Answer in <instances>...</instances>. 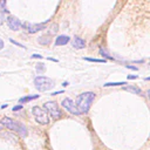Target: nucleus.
I'll return each mask as SVG.
<instances>
[{"label": "nucleus", "mask_w": 150, "mask_h": 150, "mask_svg": "<svg viewBox=\"0 0 150 150\" xmlns=\"http://www.w3.org/2000/svg\"><path fill=\"white\" fill-rule=\"evenodd\" d=\"M127 84V82H108L104 83V87H116V86H123Z\"/></svg>", "instance_id": "2eb2a0df"}, {"label": "nucleus", "mask_w": 150, "mask_h": 150, "mask_svg": "<svg viewBox=\"0 0 150 150\" xmlns=\"http://www.w3.org/2000/svg\"><path fill=\"white\" fill-rule=\"evenodd\" d=\"M123 89L127 90V91H130V93H132V94H137V95H139V94L142 93L141 89H139L138 87H136V86H127V87H124Z\"/></svg>", "instance_id": "f8f14e48"}, {"label": "nucleus", "mask_w": 150, "mask_h": 150, "mask_svg": "<svg viewBox=\"0 0 150 150\" xmlns=\"http://www.w3.org/2000/svg\"><path fill=\"white\" fill-rule=\"evenodd\" d=\"M70 41V38L67 35H59L55 39V46H64Z\"/></svg>", "instance_id": "9d476101"}, {"label": "nucleus", "mask_w": 150, "mask_h": 150, "mask_svg": "<svg viewBox=\"0 0 150 150\" xmlns=\"http://www.w3.org/2000/svg\"><path fill=\"white\" fill-rule=\"evenodd\" d=\"M0 123H1V125L6 127L7 129L18 132V134H19L20 136H22V137H26V136H27V128H26L22 123L16 122V121H14L13 118H11V117H8V116L2 117V118L0 120Z\"/></svg>", "instance_id": "f03ea898"}, {"label": "nucleus", "mask_w": 150, "mask_h": 150, "mask_svg": "<svg viewBox=\"0 0 150 150\" xmlns=\"http://www.w3.org/2000/svg\"><path fill=\"white\" fill-rule=\"evenodd\" d=\"M9 41H11L12 43H14V45H16V46H19V47H22V48H26V47H25L23 45H21V43H19L18 41H15V40H13V39H11Z\"/></svg>", "instance_id": "6ab92c4d"}, {"label": "nucleus", "mask_w": 150, "mask_h": 150, "mask_svg": "<svg viewBox=\"0 0 150 150\" xmlns=\"http://www.w3.org/2000/svg\"><path fill=\"white\" fill-rule=\"evenodd\" d=\"M32 114L35 118V121L39 123V124H42V125H46L49 123V117H48V114L41 108V107H38V105H34L32 108Z\"/></svg>", "instance_id": "39448f33"}, {"label": "nucleus", "mask_w": 150, "mask_h": 150, "mask_svg": "<svg viewBox=\"0 0 150 150\" xmlns=\"http://www.w3.org/2000/svg\"><path fill=\"white\" fill-rule=\"evenodd\" d=\"M0 12L1 13H8L9 11L6 8V1H0Z\"/></svg>", "instance_id": "dca6fc26"}, {"label": "nucleus", "mask_w": 150, "mask_h": 150, "mask_svg": "<svg viewBox=\"0 0 150 150\" xmlns=\"http://www.w3.org/2000/svg\"><path fill=\"white\" fill-rule=\"evenodd\" d=\"M95 100V94L93 91H86V93H82L80 94L76 100H75V105H76V109L79 111V114H87L90 109V105L93 103V101Z\"/></svg>", "instance_id": "f257e3e1"}, {"label": "nucleus", "mask_w": 150, "mask_h": 150, "mask_svg": "<svg viewBox=\"0 0 150 150\" xmlns=\"http://www.w3.org/2000/svg\"><path fill=\"white\" fill-rule=\"evenodd\" d=\"M83 60L89 61V62H98V63H104L105 62L104 59H94V57H83Z\"/></svg>", "instance_id": "4468645a"}, {"label": "nucleus", "mask_w": 150, "mask_h": 150, "mask_svg": "<svg viewBox=\"0 0 150 150\" xmlns=\"http://www.w3.org/2000/svg\"><path fill=\"white\" fill-rule=\"evenodd\" d=\"M22 109V104H18V105H14L13 107V111H18V110H21Z\"/></svg>", "instance_id": "aec40b11"}, {"label": "nucleus", "mask_w": 150, "mask_h": 150, "mask_svg": "<svg viewBox=\"0 0 150 150\" xmlns=\"http://www.w3.org/2000/svg\"><path fill=\"white\" fill-rule=\"evenodd\" d=\"M127 68H129V69H134V70H137V67H132V66H127Z\"/></svg>", "instance_id": "b1692460"}, {"label": "nucleus", "mask_w": 150, "mask_h": 150, "mask_svg": "<svg viewBox=\"0 0 150 150\" xmlns=\"http://www.w3.org/2000/svg\"><path fill=\"white\" fill-rule=\"evenodd\" d=\"M4 48V41L0 39V49H2Z\"/></svg>", "instance_id": "a878e982"}, {"label": "nucleus", "mask_w": 150, "mask_h": 150, "mask_svg": "<svg viewBox=\"0 0 150 150\" xmlns=\"http://www.w3.org/2000/svg\"><path fill=\"white\" fill-rule=\"evenodd\" d=\"M39 96H40L39 94H36V95H27V96H23V97H21V98L19 100V103H25V102H29V101H33V100L38 98Z\"/></svg>", "instance_id": "ddd939ff"}, {"label": "nucleus", "mask_w": 150, "mask_h": 150, "mask_svg": "<svg viewBox=\"0 0 150 150\" xmlns=\"http://www.w3.org/2000/svg\"><path fill=\"white\" fill-rule=\"evenodd\" d=\"M100 54H101L102 56H104V57H107V59H109V60H115V59H114L112 56H109V55H108V54H107V53H105V52H104V50H103L102 48L100 49Z\"/></svg>", "instance_id": "f3484780"}, {"label": "nucleus", "mask_w": 150, "mask_h": 150, "mask_svg": "<svg viewBox=\"0 0 150 150\" xmlns=\"http://www.w3.org/2000/svg\"><path fill=\"white\" fill-rule=\"evenodd\" d=\"M5 22V16H4V13L0 12V25H2Z\"/></svg>", "instance_id": "412c9836"}, {"label": "nucleus", "mask_w": 150, "mask_h": 150, "mask_svg": "<svg viewBox=\"0 0 150 150\" xmlns=\"http://www.w3.org/2000/svg\"><path fill=\"white\" fill-rule=\"evenodd\" d=\"M34 84L39 91H48L54 87V81L47 76H36L34 79Z\"/></svg>", "instance_id": "7ed1b4c3"}, {"label": "nucleus", "mask_w": 150, "mask_h": 150, "mask_svg": "<svg viewBox=\"0 0 150 150\" xmlns=\"http://www.w3.org/2000/svg\"><path fill=\"white\" fill-rule=\"evenodd\" d=\"M68 84H69V83H68V82H67V81H66V82H63V83H62V86H63V87H67V86H68Z\"/></svg>", "instance_id": "cd10ccee"}, {"label": "nucleus", "mask_w": 150, "mask_h": 150, "mask_svg": "<svg viewBox=\"0 0 150 150\" xmlns=\"http://www.w3.org/2000/svg\"><path fill=\"white\" fill-rule=\"evenodd\" d=\"M62 93H63L62 90H59V91H55V93H53L52 95H57V94H62Z\"/></svg>", "instance_id": "393cba45"}, {"label": "nucleus", "mask_w": 150, "mask_h": 150, "mask_svg": "<svg viewBox=\"0 0 150 150\" xmlns=\"http://www.w3.org/2000/svg\"><path fill=\"white\" fill-rule=\"evenodd\" d=\"M137 77H138L137 75H128L127 79H128V80H134V79H137Z\"/></svg>", "instance_id": "5701e85b"}, {"label": "nucleus", "mask_w": 150, "mask_h": 150, "mask_svg": "<svg viewBox=\"0 0 150 150\" xmlns=\"http://www.w3.org/2000/svg\"><path fill=\"white\" fill-rule=\"evenodd\" d=\"M32 57H33V59H42L43 56H41L40 54H33V55H32Z\"/></svg>", "instance_id": "4be33fe9"}, {"label": "nucleus", "mask_w": 150, "mask_h": 150, "mask_svg": "<svg viewBox=\"0 0 150 150\" xmlns=\"http://www.w3.org/2000/svg\"><path fill=\"white\" fill-rule=\"evenodd\" d=\"M48 60H50V61H54V62H57V60L56 59H52V57H47Z\"/></svg>", "instance_id": "bb28decb"}, {"label": "nucleus", "mask_w": 150, "mask_h": 150, "mask_svg": "<svg viewBox=\"0 0 150 150\" xmlns=\"http://www.w3.org/2000/svg\"><path fill=\"white\" fill-rule=\"evenodd\" d=\"M47 22H48V21H45V22H41V23H35V25L29 23V22H23V23H21V27H22L26 32H28L29 34H34V33H36V32H40V30L45 29Z\"/></svg>", "instance_id": "423d86ee"}, {"label": "nucleus", "mask_w": 150, "mask_h": 150, "mask_svg": "<svg viewBox=\"0 0 150 150\" xmlns=\"http://www.w3.org/2000/svg\"><path fill=\"white\" fill-rule=\"evenodd\" d=\"M71 45H73L74 48L81 49V48H84V46H86V41H84L82 38H80V36H75V38L73 39V41H71Z\"/></svg>", "instance_id": "1a4fd4ad"}, {"label": "nucleus", "mask_w": 150, "mask_h": 150, "mask_svg": "<svg viewBox=\"0 0 150 150\" xmlns=\"http://www.w3.org/2000/svg\"><path fill=\"white\" fill-rule=\"evenodd\" d=\"M61 105H62L67 111H69L70 114H73V115H80L79 111H77V109H76V105H75V103H74V101H73L71 98H69V97L63 98L62 102H61Z\"/></svg>", "instance_id": "0eeeda50"}, {"label": "nucleus", "mask_w": 150, "mask_h": 150, "mask_svg": "<svg viewBox=\"0 0 150 150\" xmlns=\"http://www.w3.org/2000/svg\"><path fill=\"white\" fill-rule=\"evenodd\" d=\"M38 42H39L40 45L47 46V45H49V43L52 42V38H50V36H46V35H43V36H40V38L38 39Z\"/></svg>", "instance_id": "9b49d317"}, {"label": "nucleus", "mask_w": 150, "mask_h": 150, "mask_svg": "<svg viewBox=\"0 0 150 150\" xmlns=\"http://www.w3.org/2000/svg\"><path fill=\"white\" fill-rule=\"evenodd\" d=\"M5 20H6L8 27H9L12 30H19V29L21 28V21H20L18 18H15V16H11V15H9V16L6 18Z\"/></svg>", "instance_id": "6e6552de"}, {"label": "nucleus", "mask_w": 150, "mask_h": 150, "mask_svg": "<svg viewBox=\"0 0 150 150\" xmlns=\"http://www.w3.org/2000/svg\"><path fill=\"white\" fill-rule=\"evenodd\" d=\"M36 70H38V73L43 71V70H45V64H43V63H39V64L36 66Z\"/></svg>", "instance_id": "a211bd4d"}, {"label": "nucleus", "mask_w": 150, "mask_h": 150, "mask_svg": "<svg viewBox=\"0 0 150 150\" xmlns=\"http://www.w3.org/2000/svg\"><path fill=\"white\" fill-rule=\"evenodd\" d=\"M46 112H48L53 120H60L62 117V111L59 107V104L54 101H49V102H46L43 103V108H42Z\"/></svg>", "instance_id": "20e7f679"}, {"label": "nucleus", "mask_w": 150, "mask_h": 150, "mask_svg": "<svg viewBox=\"0 0 150 150\" xmlns=\"http://www.w3.org/2000/svg\"><path fill=\"white\" fill-rule=\"evenodd\" d=\"M0 129H1V127H0Z\"/></svg>", "instance_id": "c85d7f7f"}]
</instances>
